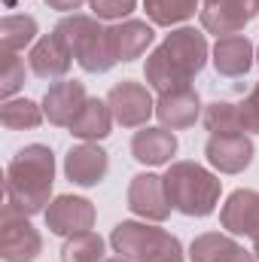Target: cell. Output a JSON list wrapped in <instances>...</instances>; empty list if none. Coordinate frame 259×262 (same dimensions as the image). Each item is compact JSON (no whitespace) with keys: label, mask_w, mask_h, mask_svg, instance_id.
Returning <instances> with one entry per match:
<instances>
[{"label":"cell","mask_w":259,"mask_h":262,"mask_svg":"<svg viewBox=\"0 0 259 262\" xmlns=\"http://www.w3.org/2000/svg\"><path fill=\"white\" fill-rule=\"evenodd\" d=\"M174 152H177V137H174V131L162 128V125L159 128L143 125L140 131H134V137H131V156L140 165H153V168L168 165L174 159Z\"/></svg>","instance_id":"e0dca14e"},{"label":"cell","mask_w":259,"mask_h":262,"mask_svg":"<svg viewBox=\"0 0 259 262\" xmlns=\"http://www.w3.org/2000/svg\"><path fill=\"white\" fill-rule=\"evenodd\" d=\"M21 85H25V61L18 58V52H3V61H0V95L9 101Z\"/></svg>","instance_id":"4316f807"},{"label":"cell","mask_w":259,"mask_h":262,"mask_svg":"<svg viewBox=\"0 0 259 262\" xmlns=\"http://www.w3.org/2000/svg\"><path fill=\"white\" fill-rule=\"evenodd\" d=\"M28 64L34 70V76H40V79H64L70 64H73V55H70L67 43L61 40V34L52 31L34 43Z\"/></svg>","instance_id":"2e32d148"},{"label":"cell","mask_w":259,"mask_h":262,"mask_svg":"<svg viewBox=\"0 0 259 262\" xmlns=\"http://www.w3.org/2000/svg\"><path fill=\"white\" fill-rule=\"evenodd\" d=\"M46 229L58 238H73L82 232H92L95 226V204L82 195H58L46 207Z\"/></svg>","instance_id":"ba28073f"},{"label":"cell","mask_w":259,"mask_h":262,"mask_svg":"<svg viewBox=\"0 0 259 262\" xmlns=\"http://www.w3.org/2000/svg\"><path fill=\"white\" fill-rule=\"evenodd\" d=\"M220 223L229 235L259 238V189H235L220 210Z\"/></svg>","instance_id":"5bb4252c"},{"label":"cell","mask_w":259,"mask_h":262,"mask_svg":"<svg viewBox=\"0 0 259 262\" xmlns=\"http://www.w3.org/2000/svg\"><path fill=\"white\" fill-rule=\"evenodd\" d=\"M43 253V238L28 216L3 207L0 216V259L3 262H37Z\"/></svg>","instance_id":"8992f818"},{"label":"cell","mask_w":259,"mask_h":262,"mask_svg":"<svg viewBox=\"0 0 259 262\" xmlns=\"http://www.w3.org/2000/svg\"><path fill=\"white\" fill-rule=\"evenodd\" d=\"M201 98L195 89H177V92H165L156 101V119L162 122V128L168 131H183L192 128L201 119Z\"/></svg>","instance_id":"9a60e30c"},{"label":"cell","mask_w":259,"mask_h":262,"mask_svg":"<svg viewBox=\"0 0 259 262\" xmlns=\"http://www.w3.org/2000/svg\"><path fill=\"white\" fill-rule=\"evenodd\" d=\"M162 180L171 207L183 216H210L220 204L223 180L198 162H171Z\"/></svg>","instance_id":"3957f363"},{"label":"cell","mask_w":259,"mask_h":262,"mask_svg":"<svg viewBox=\"0 0 259 262\" xmlns=\"http://www.w3.org/2000/svg\"><path fill=\"white\" fill-rule=\"evenodd\" d=\"M107 104L113 110V119L122 128H143L149 122V116L156 113V101H153L149 89L140 82H131V79H122L110 89Z\"/></svg>","instance_id":"9c48e42d"},{"label":"cell","mask_w":259,"mask_h":262,"mask_svg":"<svg viewBox=\"0 0 259 262\" xmlns=\"http://www.w3.org/2000/svg\"><path fill=\"white\" fill-rule=\"evenodd\" d=\"M253 140L247 134H210L204 143L207 162L220 174H241L253 162Z\"/></svg>","instance_id":"8fae6325"},{"label":"cell","mask_w":259,"mask_h":262,"mask_svg":"<svg viewBox=\"0 0 259 262\" xmlns=\"http://www.w3.org/2000/svg\"><path fill=\"white\" fill-rule=\"evenodd\" d=\"M207 37L195 28H177L171 31L146 58L143 64V79L149 89L159 95L177 92V89H192V79L207 64Z\"/></svg>","instance_id":"6da1fadb"},{"label":"cell","mask_w":259,"mask_h":262,"mask_svg":"<svg viewBox=\"0 0 259 262\" xmlns=\"http://www.w3.org/2000/svg\"><path fill=\"white\" fill-rule=\"evenodd\" d=\"M113 122L116 119H113L110 104L101 101V98H89L85 107L79 110V116L70 122V134L79 137V140H85V143H98V140H104L110 134Z\"/></svg>","instance_id":"44dd1931"},{"label":"cell","mask_w":259,"mask_h":262,"mask_svg":"<svg viewBox=\"0 0 259 262\" xmlns=\"http://www.w3.org/2000/svg\"><path fill=\"white\" fill-rule=\"evenodd\" d=\"M128 210L153 220V223H165L171 216V201L165 192V180L159 174H137L128 183Z\"/></svg>","instance_id":"30bf717a"},{"label":"cell","mask_w":259,"mask_h":262,"mask_svg":"<svg viewBox=\"0 0 259 262\" xmlns=\"http://www.w3.org/2000/svg\"><path fill=\"white\" fill-rule=\"evenodd\" d=\"M55 31L61 34L67 43L73 61L82 67L85 73H107L113 64H119L116 52H113V40H110V28L101 25V18L95 15H64Z\"/></svg>","instance_id":"277c9868"},{"label":"cell","mask_w":259,"mask_h":262,"mask_svg":"<svg viewBox=\"0 0 259 262\" xmlns=\"http://www.w3.org/2000/svg\"><path fill=\"white\" fill-rule=\"evenodd\" d=\"M253 58H256V49L244 34L220 37L213 46V67L220 76H244L253 67Z\"/></svg>","instance_id":"d6986e66"},{"label":"cell","mask_w":259,"mask_h":262,"mask_svg":"<svg viewBox=\"0 0 259 262\" xmlns=\"http://www.w3.org/2000/svg\"><path fill=\"white\" fill-rule=\"evenodd\" d=\"M153 37H156L153 25H146V21H140V18H125V21H119V25L110 28L113 52H116L119 61H134V58H140V55L149 49Z\"/></svg>","instance_id":"ffe728a7"},{"label":"cell","mask_w":259,"mask_h":262,"mask_svg":"<svg viewBox=\"0 0 259 262\" xmlns=\"http://www.w3.org/2000/svg\"><path fill=\"white\" fill-rule=\"evenodd\" d=\"M253 256H256V262H259V238H253Z\"/></svg>","instance_id":"4dcf8cb0"},{"label":"cell","mask_w":259,"mask_h":262,"mask_svg":"<svg viewBox=\"0 0 259 262\" xmlns=\"http://www.w3.org/2000/svg\"><path fill=\"white\" fill-rule=\"evenodd\" d=\"M259 15V0H204L198 9L201 28L207 34L235 37Z\"/></svg>","instance_id":"52a82bcc"},{"label":"cell","mask_w":259,"mask_h":262,"mask_svg":"<svg viewBox=\"0 0 259 262\" xmlns=\"http://www.w3.org/2000/svg\"><path fill=\"white\" fill-rule=\"evenodd\" d=\"M89 95H85V85L76 82V79H61L55 85H49V92L43 95V116L58 125V128H70V122L79 116V110L85 107Z\"/></svg>","instance_id":"4fadbf2b"},{"label":"cell","mask_w":259,"mask_h":262,"mask_svg":"<svg viewBox=\"0 0 259 262\" xmlns=\"http://www.w3.org/2000/svg\"><path fill=\"white\" fill-rule=\"evenodd\" d=\"M256 67H259V49H256Z\"/></svg>","instance_id":"d6a6232c"},{"label":"cell","mask_w":259,"mask_h":262,"mask_svg":"<svg viewBox=\"0 0 259 262\" xmlns=\"http://www.w3.org/2000/svg\"><path fill=\"white\" fill-rule=\"evenodd\" d=\"M110 247L131 262H183V244L177 235L134 220H122L113 226Z\"/></svg>","instance_id":"5b68a950"},{"label":"cell","mask_w":259,"mask_h":262,"mask_svg":"<svg viewBox=\"0 0 259 262\" xmlns=\"http://www.w3.org/2000/svg\"><path fill=\"white\" fill-rule=\"evenodd\" d=\"M89 6L101 21H125L134 12L137 0H89Z\"/></svg>","instance_id":"83f0119b"},{"label":"cell","mask_w":259,"mask_h":262,"mask_svg":"<svg viewBox=\"0 0 259 262\" xmlns=\"http://www.w3.org/2000/svg\"><path fill=\"white\" fill-rule=\"evenodd\" d=\"M238 119H241V131L259 134V82L250 89V95L238 104Z\"/></svg>","instance_id":"f1b7e54d"},{"label":"cell","mask_w":259,"mask_h":262,"mask_svg":"<svg viewBox=\"0 0 259 262\" xmlns=\"http://www.w3.org/2000/svg\"><path fill=\"white\" fill-rule=\"evenodd\" d=\"M61 262H104V238L95 232L67 238L61 247Z\"/></svg>","instance_id":"484cf974"},{"label":"cell","mask_w":259,"mask_h":262,"mask_svg":"<svg viewBox=\"0 0 259 262\" xmlns=\"http://www.w3.org/2000/svg\"><path fill=\"white\" fill-rule=\"evenodd\" d=\"M201 3H204V0H201Z\"/></svg>","instance_id":"836d02e7"},{"label":"cell","mask_w":259,"mask_h":262,"mask_svg":"<svg viewBox=\"0 0 259 262\" xmlns=\"http://www.w3.org/2000/svg\"><path fill=\"white\" fill-rule=\"evenodd\" d=\"M49 9H58V12H73V9H79L82 3H89V0H43Z\"/></svg>","instance_id":"f546056e"},{"label":"cell","mask_w":259,"mask_h":262,"mask_svg":"<svg viewBox=\"0 0 259 262\" xmlns=\"http://www.w3.org/2000/svg\"><path fill=\"white\" fill-rule=\"evenodd\" d=\"M110 171V159L107 152L98 146V143H79V146H70L64 156V177L73 186H82V189H92L98 186Z\"/></svg>","instance_id":"7c38bea8"},{"label":"cell","mask_w":259,"mask_h":262,"mask_svg":"<svg viewBox=\"0 0 259 262\" xmlns=\"http://www.w3.org/2000/svg\"><path fill=\"white\" fill-rule=\"evenodd\" d=\"M55 183V152L43 143L21 146L6 165V207L21 216L46 213Z\"/></svg>","instance_id":"7a4b0ae2"},{"label":"cell","mask_w":259,"mask_h":262,"mask_svg":"<svg viewBox=\"0 0 259 262\" xmlns=\"http://www.w3.org/2000/svg\"><path fill=\"white\" fill-rule=\"evenodd\" d=\"M189 262H256V256L229 235L204 232L189 244Z\"/></svg>","instance_id":"ac0fdd59"},{"label":"cell","mask_w":259,"mask_h":262,"mask_svg":"<svg viewBox=\"0 0 259 262\" xmlns=\"http://www.w3.org/2000/svg\"><path fill=\"white\" fill-rule=\"evenodd\" d=\"M107 262H131V259H122V256H116V259H107Z\"/></svg>","instance_id":"1f68e13d"},{"label":"cell","mask_w":259,"mask_h":262,"mask_svg":"<svg viewBox=\"0 0 259 262\" xmlns=\"http://www.w3.org/2000/svg\"><path fill=\"white\" fill-rule=\"evenodd\" d=\"M37 40V18L34 15H6L0 21V49L21 52Z\"/></svg>","instance_id":"cb8c5ba5"},{"label":"cell","mask_w":259,"mask_h":262,"mask_svg":"<svg viewBox=\"0 0 259 262\" xmlns=\"http://www.w3.org/2000/svg\"><path fill=\"white\" fill-rule=\"evenodd\" d=\"M198 3L201 0H143V9L153 25L174 28V25H183L192 18L198 12Z\"/></svg>","instance_id":"7402d4cb"},{"label":"cell","mask_w":259,"mask_h":262,"mask_svg":"<svg viewBox=\"0 0 259 262\" xmlns=\"http://www.w3.org/2000/svg\"><path fill=\"white\" fill-rule=\"evenodd\" d=\"M43 107H37L34 101L28 98H9L3 101L0 107V125L9 131H31V128H40L43 122Z\"/></svg>","instance_id":"603a6c76"},{"label":"cell","mask_w":259,"mask_h":262,"mask_svg":"<svg viewBox=\"0 0 259 262\" xmlns=\"http://www.w3.org/2000/svg\"><path fill=\"white\" fill-rule=\"evenodd\" d=\"M201 122L210 134H244L241 131V119H238V104L229 101H213L204 107Z\"/></svg>","instance_id":"d4e9b609"}]
</instances>
